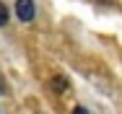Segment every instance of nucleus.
Instances as JSON below:
<instances>
[{"mask_svg":"<svg viewBox=\"0 0 122 114\" xmlns=\"http://www.w3.org/2000/svg\"><path fill=\"white\" fill-rule=\"evenodd\" d=\"M0 93H5V91H3V83H0Z\"/></svg>","mask_w":122,"mask_h":114,"instance_id":"5","label":"nucleus"},{"mask_svg":"<svg viewBox=\"0 0 122 114\" xmlns=\"http://www.w3.org/2000/svg\"><path fill=\"white\" fill-rule=\"evenodd\" d=\"M73 114H88V112H86L83 106H75V109H73Z\"/></svg>","mask_w":122,"mask_h":114,"instance_id":"4","label":"nucleus"},{"mask_svg":"<svg viewBox=\"0 0 122 114\" xmlns=\"http://www.w3.org/2000/svg\"><path fill=\"white\" fill-rule=\"evenodd\" d=\"M5 23H8V8L0 3V26H5Z\"/></svg>","mask_w":122,"mask_h":114,"instance_id":"2","label":"nucleus"},{"mask_svg":"<svg viewBox=\"0 0 122 114\" xmlns=\"http://www.w3.org/2000/svg\"><path fill=\"white\" fill-rule=\"evenodd\" d=\"M52 86H55V88L60 91V88H65V80H60V78H55V80H52Z\"/></svg>","mask_w":122,"mask_h":114,"instance_id":"3","label":"nucleus"},{"mask_svg":"<svg viewBox=\"0 0 122 114\" xmlns=\"http://www.w3.org/2000/svg\"><path fill=\"white\" fill-rule=\"evenodd\" d=\"M16 16H18V21H31L34 18V0H16Z\"/></svg>","mask_w":122,"mask_h":114,"instance_id":"1","label":"nucleus"}]
</instances>
